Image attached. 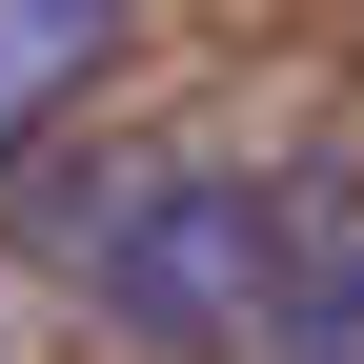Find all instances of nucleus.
Returning a JSON list of instances; mask_svg holds the SVG:
<instances>
[{
	"instance_id": "obj_1",
	"label": "nucleus",
	"mask_w": 364,
	"mask_h": 364,
	"mask_svg": "<svg viewBox=\"0 0 364 364\" xmlns=\"http://www.w3.org/2000/svg\"><path fill=\"white\" fill-rule=\"evenodd\" d=\"M284 243H304L284 182H243V162H122L102 203L61 223V284H81V324H102V344L203 364V344H243V324H263Z\"/></svg>"
},
{
	"instance_id": "obj_2",
	"label": "nucleus",
	"mask_w": 364,
	"mask_h": 364,
	"mask_svg": "<svg viewBox=\"0 0 364 364\" xmlns=\"http://www.w3.org/2000/svg\"><path fill=\"white\" fill-rule=\"evenodd\" d=\"M102 81V0H0V162Z\"/></svg>"
},
{
	"instance_id": "obj_3",
	"label": "nucleus",
	"mask_w": 364,
	"mask_h": 364,
	"mask_svg": "<svg viewBox=\"0 0 364 364\" xmlns=\"http://www.w3.org/2000/svg\"><path fill=\"white\" fill-rule=\"evenodd\" d=\"M263 324H284V364H364V243H324V263L284 243V284H263Z\"/></svg>"
}]
</instances>
